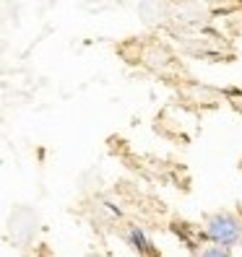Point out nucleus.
Masks as SVG:
<instances>
[{
    "instance_id": "obj_1",
    "label": "nucleus",
    "mask_w": 242,
    "mask_h": 257,
    "mask_svg": "<svg viewBox=\"0 0 242 257\" xmlns=\"http://www.w3.org/2000/svg\"><path fill=\"white\" fill-rule=\"evenodd\" d=\"M203 239L219 247H239L242 244V218L229 213V210H219L211 213L203 223Z\"/></svg>"
},
{
    "instance_id": "obj_2",
    "label": "nucleus",
    "mask_w": 242,
    "mask_h": 257,
    "mask_svg": "<svg viewBox=\"0 0 242 257\" xmlns=\"http://www.w3.org/2000/svg\"><path fill=\"white\" fill-rule=\"evenodd\" d=\"M128 241H130V247L138 249L141 254H151V247H154L141 226H130V229H128Z\"/></svg>"
},
{
    "instance_id": "obj_3",
    "label": "nucleus",
    "mask_w": 242,
    "mask_h": 257,
    "mask_svg": "<svg viewBox=\"0 0 242 257\" xmlns=\"http://www.w3.org/2000/svg\"><path fill=\"white\" fill-rule=\"evenodd\" d=\"M198 257H232V252H229V247H219V244H211V247L201 249V252H198Z\"/></svg>"
},
{
    "instance_id": "obj_4",
    "label": "nucleus",
    "mask_w": 242,
    "mask_h": 257,
    "mask_svg": "<svg viewBox=\"0 0 242 257\" xmlns=\"http://www.w3.org/2000/svg\"><path fill=\"white\" fill-rule=\"evenodd\" d=\"M234 107H237V109L242 112V99H239V101H234Z\"/></svg>"
}]
</instances>
